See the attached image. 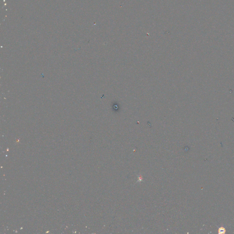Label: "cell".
<instances>
[{
    "mask_svg": "<svg viewBox=\"0 0 234 234\" xmlns=\"http://www.w3.org/2000/svg\"><path fill=\"white\" fill-rule=\"evenodd\" d=\"M226 232V230L223 227H221L218 229V232L220 234H224Z\"/></svg>",
    "mask_w": 234,
    "mask_h": 234,
    "instance_id": "1",
    "label": "cell"
}]
</instances>
